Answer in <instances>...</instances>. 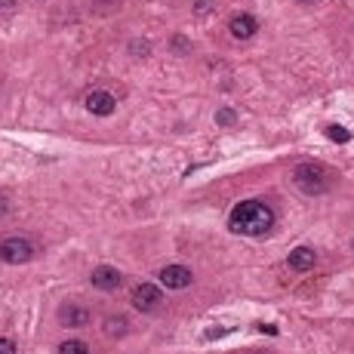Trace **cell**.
I'll list each match as a JSON object with an SVG mask.
<instances>
[{"label": "cell", "mask_w": 354, "mask_h": 354, "mask_svg": "<svg viewBox=\"0 0 354 354\" xmlns=\"http://www.w3.org/2000/svg\"><path fill=\"white\" fill-rule=\"evenodd\" d=\"M228 228L234 234H247V238H262L274 228V213L268 203L262 200H244L231 209L228 216Z\"/></svg>", "instance_id": "6da1fadb"}, {"label": "cell", "mask_w": 354, "mask_h": 354, "mask_svg": "<svg viewBox=\"0 0 354 354\" xmlns=\"http://www.w3.org/2000/svg\"><path fill=\"white\" fill-rule=\"evenodd\" d=\"M293 182L302 188L305 194H324L330 188V173H326L320 163H302L293 173Z\"/></svg>", "instance_id": "7a4b0ae2"}, {"label": "cell", "mask_w": 354, "mask_h": 354, "mask_svg": "<svg viewBox=\"0 0 354 354\" xmlns=\"http://www.w3.org/2000/svg\"><path fill=\"white\" fill-rule=\"evenodd\" d=\"M0 259H3L6 265H25V262L34 259V247L25 238H6L3 244H0Z\"/></svg>", "instance_id": "3957f363"}, {"label": "cell", "mask_w": 354, "mask_h": 354, "mask_svg": "<svg viewBox=\"0 0 354 354\" xmlns=\"http://www.w3.org/2000/svg\"><path fill=\"white\" fill-rule=\"evenodd\" d=\"M163 302V293L154 284H139L133 290V308L136 311H157Z\"/></svg>", "instance_id": "277c9868"}, {"label": "cell", "mask_w": 354, "mask_h": 354, "mask_svg": "<svg viewBox=\"0 0 354 354\" xmlns=\"http://www.w3.org/2000/svg\"><path fill=\"white\" fill-rule=\"evenodd\" d=\"M191 280H194V274L185 265H167L160 271V284L167 290H185V287H191Z\"/></svg>", "instance_id": "5b68a950"}, {"label": "cell", "mask_w": 354, "mask_h": 354, "mask_svg": "<svg viewBox=\"0 0 354 354\" xmlns=\"http://www.w3.org/2000/svg\"><path fill=\"white\" fill-rule=\"evenodd\" d=\"M83 105H87V111L90 114H96V117H108V114H114V108H117V99L111 93H105V90H93V93L83 99Z\"/></svg>", "instance_id": "8992f818"}, {"label": "cell", "mask_w": 354, "mask_h": 354, "mask_svg": "<svg viewBox=\"0 0 354 354\" xmlns=\"http://www.w3.org/2000/svg\"><path fill=\"white\" fill-rule=\"evenodd\" d=\"M228 31H231V37H238V41H250L256 31H259V22H256L250 12H238V16L228 22Z\"/></svg>", "instance_id": "52a82bcc"}, {"label": "cell", "mask_w": 354, "mask_h": 354, "mask_svg": "<svg viewBox=\"0 0 354 354\" xmlns=\"http://www.w3.org/2000/svg\"><path fill=\"white\" fill-rule=\"evenodd\" d=\"M90 280H93L96 290L108 293V290H117V287H121V271H117V268H111V265H99V268H93Z\"/></svg>", "instance_id": "ba28073f"}, {"label": "cell", "mask_w": 354, "mask_h": 354, "mask_svg": "<svg viewBox=\"0 0 354 354\" xmlns=\"http://www.w3.org/2000/svg\"><path fill=\"white\" fill-rule=\"evenodd\" d=\"M290 268L293 271H311L314 268V262H317V253L311 250V247H296V250L290 253Z\"/></svg>", "instance_id": "9c48e42d"}, {"label": "cell", "mask_w": 354, "mask_h": 354, "mask_svg": "<svg viewBox=\"0 0 354 354\" xmlns=\"http://www.w3.org/2000/svg\"><path fill=\"white\" fill-rule=\"evenodd\" d=\"M59 317H62V324H68V326H87L90 324V311H87V308H81V305L62 308V311H59Z\"/></svg>", "instance_id": "30bf717a"}, {"label": "cell", "mask_w": 354, "mask_h": 354, "mask_svg": "<svg viewBox=\"0 0 354 354\" xmlns=\"http://www.w3.org/2000/svg\"><path fill=\"white\" fill-rule=\"evenodd\" d=\"M59 354H90V345L81 339H68V342L59 345Z\"/></svg>", "instance_id": "8fae6325"}, {"label": "cell", "mask_w": 354, "mask_h": 354, "mask_svg": "<svg viewBox=\"0 0 354 354\" xmlns=\"http://www.w3.org/2000/svg\"><path fill=\"white\" fill-rule=\"evenodd\" d=\"M127 317H108L105 320V333H108V336H123V333H127Z\"/></svg>", "instance_id": "7c38bea8"}, {"label": "cell", "mask_w": 354, "mask_h": 354, "mask_svg": "<svg viewBox=\"0 0 354 354\" xmlns=\"http://www.w3.org/2000/svg\"><path fill=\"white\" fill-rule=\"evenodd\" d=\"M326 136H330L333 142H339V145L351 139V133H348V129H345V127H339V123H330V127H326Z\"/></svg>", "instance_id": "4fadbf2b"}, {"label": "cell", "mask_w": 354, "mask_h": 354, "mask_svg": "<svg viewBox=\"0 0 354 354\" xmlns=\"http://www.w3.org/2000/svg\"><path fill=\"white\" fill-rule=\"evenodd\" d=\"M216 123H222V127H231V123H234V111L231 108H222L219 114H216Z\"/></svg>", "instance_id": "5bb4252c"}, {"label": "cell", "mask_w": 354, "mask_h": 354, "mask_svg": "<svg viewBox=\"0 0 354 354\" xmlns=\"http://www.w3.org/2000/svg\"><path fill=\"white\" fill-rule=\"evenodd\" d=\"M0 354H16V342L12 339H0Z\"/></svg>", "instance_id": "9a60e30c"}, {"label": "cell", "mask_w": 354, "mask_h": 354, "mask_svg": "<svg viewBox=\"0 0 354 354\" xmlns=\"http://www.w3.org/2000/svg\"><path fill=\"white\" fill-rule=\"evenodd\" d=\"M209 3H213V0H194V10H198V12H207Z\"/></svg>", "instance_id": "2e32d148"}, {"label": "cell", "mask_w": 354, "mask_h": 354, "mask_svg": "<svg viewBox=\"0 0 354 354\" xmlns=\"http://www.w3.org/2000/svg\"><path fill=\"white\" fill-rule=\"evenodd\" d=\"M19 0H0V6H3V10H10V6H16Z\"/></svg>", "instance_id": "e0dca14e"}, {"label": "cell", "mask_w": 354, "mask_h": 354, "mask_svg": "<svg viewBox=\"0 0 354 354\" xmlns=\"http://www.w3.org/2000/svg\"><path fill=\"white\" fill-rule=\"evenodd\" d=\"M6 213V200H0V216H3Z\"/></svg>", "instance_id": "ac0fdd59"}, {"label": "cell", "mask_w": 354, "mask_h": 354, "mask_svg": "<svg viewBox=\"0 0 354 354\" xmlns=\"http://www.w3.org/2000/svg\"><path fill=\"white\" fill-rule=\"evenodd\" d=\"M299 3H314V0H299Z\"/></svg>", "instance_id": "d6986e66"}]
</instances>
